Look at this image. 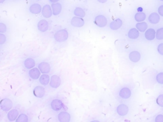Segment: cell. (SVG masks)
Returning <instances> with one entry per match:
<instances>
[{"mask_svg": "<svg viewBox=\"0 0 163 122\" xmlns=\"http://www.w3.org/2000/svg\"><path fill=\"white\" fill-rule=\"evenodd\" d=\"M68 38V33L66 29H61L54 34V39L57 42H64Z\"/></svg>", "mask_w": 163, "mask_h": 122, "instance_id": "cell-1", "label": "cell"}, {"mask_svg": "<svg viewBox=\"0 0 163 122\" xmlns=\"http://www.w3.org/2000/svg\"><path fill=\"white\" fill-rule=\"evenodd\" d=\"M13 107V103L9 99H4L1 102V109L3 111H9Z\"/></svg>", "mask_w": 163, "mask_h": 122, "instance_id": "cell-2", "label": "cell"}, {"mask_svg": "<svg viewBox=\"0 0 163 122\" xmlns=\"http://www.w3.org/2000/svg\"><path fill=\"white\" fill-rule=\"evenodd\" d=\"M95 24L99 27H104L107 25L108 21L107 18L102 15H98L94 20Z\"/></svg>", "mask_w": 163, "mask_h": 122, "instance_id": "cell-3", "label": "cell"}, {"mask_svg": "<svg viewBox=\"0 0 163 122\" xmlns=\"http://www.w3.org/2000/svg\"><path fill=\"white\" fill-rule=\"evenodd\" d=\"M61 78L57 75H53L51 76L50 81V86L54 88H57L61 85Z\"/></svg>", "mask_w": 163, "mask_h": 122, "instance_id": "cell-4", "label": "cell"}, {"mask_svg": "<svg viewBox=\"0 0 163 122\" xmlns=\"http://www.w3.org/2000/svg\"><path fill=\"white\" fill-rule=\"evenodd\" d=\"M85 24L84 21L82 19L79 17H74L71 19V24L73 27H81L84 26Z\"/></svg>", "mask_w": 163, "mask_h": 122, "instance_id": "cell-5", "label": "cell"}, {"mask_svg": "<svg viewBox=\"0 0 163 122\" xmlns=\"http://www.w3.org/2000/svg\"><path fill=\"white\" fill-rule=\"evenodd\" d=\"M50 106H51V108L54 110V111H59V110H61L63 107V102H62L61 101H60L59 99L53 100L51 102Z\"/></svg>", "mask_w": 163, "mask_h": 122, "instance_id": "cell-6", "label": "cell"}, {"mask_svg": "<svg viewBox=\"0 0 163 122\" xmlns=\"http://www.w3.org/2000/svg\"><path fill=\"white\" fill-rule=\"evenodd\" d=\"M129 112V108L125 104H120L117 108V113L119 115L124 116H126Z\"/></svg>", "mask_w": 163, "mask_h": 122, "instance_id": "cell-7", "label": "cell"}, {"mask_svg": "<svg viewBox=\"0 0 163 122\" xmlns=\"http://www.w3.org/2000/svg\"><path fill=\"white\" fill-rule=\"evenodd\" d=\"M41 14L45 18H50L53 14L52 9H51V6L49 5H45L42 9Z\"/></svg>", "mask_w": 163, "mask_h": 122, "instance_id": "cell-8", "label": "cell"}, {"mask_svg": "<svg viewBox=\"0 0 163 122\" xmlns=\"http://www.w3.org/2000/svg\"><path fill=\"white\" fill-rule=\"evenodd\" d=\"M119 96L124 99H127L131 96V90L127 87L122 88L119 92Z\"/></svg>", "mask_w": 163, "mask_h": 122, "instance_id": "cell-9", "label": "cell"}, {"mask_svg": "<svg viewBox=\"0 0 163 122\" xmlns=\"http://www.w3.org/2000/svg\"><path fill=\"white\" fill-rule=\"evenodd\" d=\"M41 74V71L39 69L33 68L31 69L29 71V76L31 78H32L33 80H37L38 78H40Z\"/></svg>", "mask_w": 163, "mask_h": 122, "instance_id": "cell-10", "label": "cell"}, {"mask_svg": "<svg viewBox=\"0 0 163 122\" xmlns=\"http://www.w3.org/2000/svg\"><path fill=\"white\" fill-rule=\"evenodd\" d=\"M33 93L34 96L38 98H42L45 94V88L41 86H37L34 88Z\"/></svg>", "mask_w": 163, "mask_h": 122, "instance_id": "cell-11", "label": "cell"}, {"mask_svg": "<svg viewBox=\"0 0 163 122\" xmlns=\"http://www.w3.org/2000/svg\"><path fill=\"white\" fill-rule=\"evenodd\" d=\"M71 116L68 112L62 111L58 115V120L61 122H69Z\"/></svg>", "mask_w": 163, "mask_h": 122, "instance_id": "cell-12", "label": "cell"}, {"mask_svg": "<svg viewBox=\"0 0 163 122\" xmlns=\"http://www.w3.org/2000/svg\"><path fill=\"white\" fill-rule=\"evenodd\" d=\"M38 69L43 74H48L50 71V66L47 62H41L38 65Z\"/></svg>", "mask_w": 163, "mask_h": 122, "instance_id": "cell-13", "label": "cell"}, {"mask_svg": "<svg viewBox=\"0 0 163 122\" xmlns=\"http://www.w3.org/2000/svg\"><path fill=\"white\" fill-rule=\"evenodd\" d=\"M129 58L131 62H138L141 59V54L138 51H133L129 54Z\"/></svg>", "mask_w": 163, "mask_h": 122, "instance_id": "cell-14", "label": "cell"}, {"mask_svg": "<svg viewBox=\"0 0 163 122\" xmlns=\"http://www.w3.org/2000/svg\"><path fill=\"white\" fill-rule=\"evenodd\" d=\"M156 31L152 28L147 29L145 33V37L147 40L149 41H152L154 40V38H156Z\"/></svg>", "mask_w": 163, "mask_h": 122, "instance_id": "cell-15", "label": "cell"}, {"mask_svg": "<svg viewBox=\"0 0 163 122\" xmlns=\"http://www.w3.org/2000/svg\"><path fill=\"white\" fill-rule=\"evenodd\" d=\"M38 30L41 32H45L49 29V23L45 20H41L38 23Z\"/></svg>", "mask_w": 163, "mask_h": 122, "instance_id": "cell-16", "label": "cell"}, {"mask_svg": "<svg viewBox=\"0 0 163 122\" xmlns=\"http://www.w3.org/2000/svg\"><path fill=\"white\" fill-rule=\"evenodd\" d=\"M149 21L153 24H156L160 21V15L157 13H152L149 17Z\"/></svg>", "mask_w": 163, "mask_h": 122, "instance_id": "cell-17", "label": "cell"}, {"mask_svg": "<svg viewBox=\"0 0 163 122\" xmlns=\"http://www.w3.org/2000/svg\"><path fill=\"white\" fill-rule=\"evenodd\" d=\"M19 116V111L17 109H11L8 113V119L10 121H14L17 120Z\"/></svg>", "mask_w": 163, "mask_h": 122, "instance_id": "cell-18", "label": "cell"}, {"mask_svg": "<svg viewBox=\"0 0 163 122\" xmlns=\"http://www.w3.org/2000/svg\"><path fill=\"white\" fill-rule=\"evenodd\" d=\"M29 11L31 13L36 15L41 12V11H42V9L41 5H39V4L34 3L32 5H31V6L29 7Z\"/></svg>", "mask_w": 163, "mask_h": 122, "instance_id": "cell-19", "label": "cell"}, {"mask_svg": "<svg viewBox=\"0 0 163 122\" xmlns=\"http://www.w3.org/2000/svg\"><path fill=\"white\" fill-rule=\"evenodd\" d=\"M122 21L120 19H117L110 23V27L112 30H117L122 26Z\"/></svg>", "mask_w": 163, "mask_h": 122, "instance_id": "cell-20", "label": "cell"}, {"mask_svg": "<svg viewBox=\"0 0 163 122\" xmlns=\"http://www.w3.org/2000/svg\"><path fill=\"white\" fill-rule=\"evenodd\" d=\"M139 31L136 28L131 29L127 34L128 37H129L130 39H132V40L137 39L139 37Z\"/></svg>", "mask_w": 163, "mask_h": 122, "instance_id": "cell-21", "label": "cell"}, {"mask_svg": "<svg viewBox=\"0 0 163 122\" xmlns=\"http://www.w3.org/2000/svg\"><path fill=\"white\" fill-rule=\"evenodd\" d=\"M52 6V9L53 11V14L54 15H57L60 14L62 10V6L60 3H53L51 5Z\"/></svg>", "mask_w": 163, "mask_h": 122, "instance_id": "cell-22", "label": "cell"}, {"mask_svg": "<svg viewBox=\"0 0 163 122\" xmlns=\"http://www.w3.org/2000/svg\"><path fill=\"white\" fill-rule=\"evenodd\" d=\"M24 66L26 69H32L35 66V61L32 58L26 59L24 61Z\"/></svg>", "mask_w": 163, "mask_h": 122, "instance_id": "cell-23", "label": "cell"}, {"mask_svg": "<svg viewBox=\"0 0 163 122\" xmlns=\"http://www.w3.org/2000/svg\"><path fill=\"white\" fill-rule=\"evenodd\" d=\"M50 76L46 74H44L40 77V83L43 85H47L50 83Z\"/></svg>", "mask_w": 163, "mask_h": 122, "instance_id": "cell-24", "label": "cell"}, {"mask_svg": "<svg viewBox=\"0 0 163 122\" xmlns=\"http://www.w3.org/2000/svg\"><path fill=\"white\" fill-rule=\"evenodd\" d=\"M136 27H137V29L139 31H140V32H145L147 29L148 25H147V24L145 22H141L137 23V25H136Z\"/></svg>", "mask_w": 163, "mask_h": 122, "instance_id": "cell-25", "label": "cell"}, {"mask_svg": "<svg viewBox=\"0 0 163 122\" xmlns=\"http://www.w3.org/2000/svg\"><path fill=\"white\" fill-rule=\"evenodd\" d=\"M146 19V15L145 14L143 13V12H138L137 14H136L134 15V19L136 21H137L138 22H143Z\"/></svg>", "mask_w": 163, "mask_h": 122, "instance_id": "cell-26", "label": "cell"}, {"mask_svg": "<svg viewBox=\"0 0 163 122\" xmlns=\"http://www.w3.org/2000/svg\"><path fill=\"white\" fill-rule=\"evenodd\" d=\"M74 14L76 17H79L81 18H83L85 16V11L80 7H77L74 10Z\"/></svg>", "mask_w": 163, "mask_h": 122, "instance_id": "cell-27", "label": "cell"}, {"mask_svg": "<svg viewBox=\"0 0 163 122\" xmlns=\"http://www.w3.org/2000/svg\"><path fill=\"white\" fill-rule=\"evenodd\" d=\"M16 122H28V117L26 114H21L19 115L17 120H15Z\"/></svg>", "mask_w": 163, "mask_h": 122, "instance_id": "cell-28", "label": "cell"}, {"mask_svg": "<svg viewBox=\"0 0 163 122\" xmlns=\"http://www.w3.org/2000/svg\"><path fill=\"white\" fill-rule=\"evenodd\" d=\"M156 38L159 40H163V27L157 29L156 31Z\"/></svg>", "mask_w": 163, "mask_h": 122, "instance_id": "cell-29", "label": "cell"}, {"mask_svg": "<svg viewBox=\"0 0 163 122\" xmlns=\"http://www.w3.org/2000/svg\"><path fill=\"white\" fill-rule=\"evenodd\" d=\"M157 104L161 106V107L163 108V94H161V95L159 96L156 99Z\"/></svg>", "mask_w": 163, "mask_h": 122, "instance_id": "cell-30", "label": "cell"}, {"mask_svg": "<svg viewBox=\"0 0 163 122\" xmlns=\"http://www.w3.org/2000/svg\"><path fill=\"white\" fill-rule=\"evenodd\" d=\"M156 81L159 83L163 85V73H159L156 76Z\"/></svg>", "mask_w": 163, "mask_h": 122, "instance_id": "cell-31", "label": "cell"}, {"mask_svg": "<svg viewBox=\"0 0 163 122\" xmlns=\"http://www.w3.org/2000/svg\"><path fill=\"white\" fill-rule=\"evenodd\" d=\"M6 31V25L4 24L3 23H0V33H3Z\"/></svg>", "mask_w": 163, "mask_h": 122, "instance_id": "cell-32", "label": "cell"}, {"mask_svg": "<svg viewBox=\"0 0 163 122\" xmlns=\"http://www.w3.org/2000/svg\"><path fill=\"white\" fill-rule=\"evenodd\" d=\"M6 41V37L3 33L0 34V45H3Z\"/></svg>", "mask_w": 163, "mask_h": 122, "instance_id": "cell-33", "label": "cell"}, {"mask_svg": "<svg viewBox=\"0 0 163 122\" xmlns=\"http://www.w3.org/2000/svg\"><path fill=\"white\" fill-rule=\"evenodd\" d=\"M157 51L158 52L161 54V56H163V43H160L157 46Z\"/></svg>", "mask_w": 163, "mask_h": 122, "instance_id": "cell-34", "label": "cell"}, {"mask_svg": "<svg viewBox=\"0 0 163 122\" xmlns=\"http://www.w3.org/2000/svg\"><path fill=\"white\" fill-rule=\"evenodd\" d=\"M155 121L156 122H163V115H159L156 116Z\"/></svg>", "mask_w": 163, "mask_h": 122, "instance_id": "cell-35", "label": "cell"}, {"mask_svg": "<svg viewBox=\"0 0 163 122\" xmlns=\"http://www.w3.org/2000/svg\"><path fill=\"white\" fill-rule=\"evenodd\" d=\"M158 12L161 16L163 17V5H161L158 9Z\"/></svg>", "mask_w": 163, "mask_h": 122, "instance_id": "cell-36", "label": "cell"}, {"mask_svg": "<svg viewBox=\"0 0 163 122\" xmlns=\"http://www.w3.org/2000/svg\"><path fill=\"white\" fill-rule=\"evenodd\" d=\"M98 1L99 3H106V2L107 1V0H98Z\"/></svg>", "mask_w": 163, "mask_h": 122, "instance_id": "cell-37", "label": "cell"}, {"mask_svg": "<svg viewBox=\"0 0 163 122\" xmlns=\"http://www.w3.org/2000/svg\"><path fill=\"white\" fill-rule=\"evenodd\" d=\"M49 1H50V2L53 3H57V1H59V0H49Z\"/></svg>", "mask_w": 163, "mask_h": 122, "instance_id": "cell-38", "label": "cell"}, {"mask_svg": "<svg viewBox=\"0 0 163 122\" xmlns=\"http://www.w3.org/2000/svg\"><path fill=\"white\" fill-rule=\"evenodd\" d=\"M4 1H5V0H0V3H3Z\"/></svg>", "mask_w": 163, "mask_h": 122, "instance_id": "cell-39", "label": "cell"}, {"mask_svg": "<svg viewBox=\"0 0 163 122\" xmlns=\"http://www.w3.org/2000/svg\"><path fill=\"white\" fill-rule=\"evenodd\" d=\"M160 1H163V0H160Z\"/></svg>", "mask_w": 163, "mask_h": 122, "instance_id": "cell-40", "label": "cell"}]
</instances>
